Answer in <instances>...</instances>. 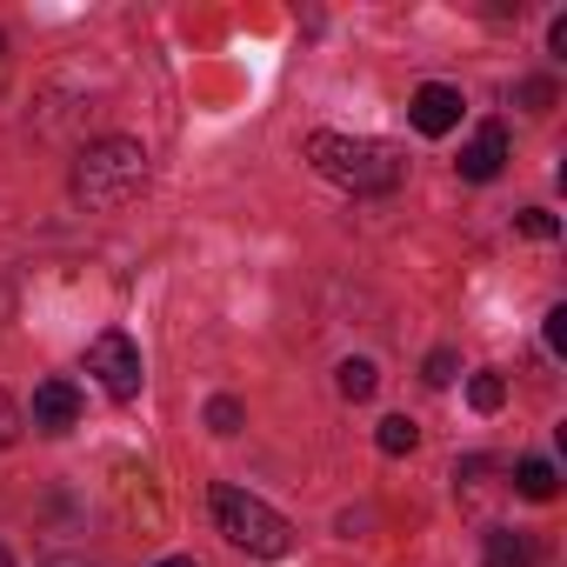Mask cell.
<instances>
[{"label": "cell", "instance_id": "8", "mask_svg": "<svg viewBox=\"0 0 567 567\" xmlns=\"http://www.w3.org/2000/svg\"><path fill=\"white\" fill-rule=\"evenodd\" d=\"M481 567H534V540L514 534V527H494L487 547H481Z\"/></svg>", "mask_w": 567, "mask_h": 567}, {"label": "cell", "instance_id": "22", "mask_svg": "<svg viewBox=\"0 0 567 567\" xmlns=\"http://www.w3.org/2000/svg\"><path fill=\"white\" fill-rule=\"evenodd\" d=\"M0 48H8V41H0Z\"/></svg>", "mask_w": 567, "mask_h": 567}, {"label": "cell", "instance_id": "6", "mask_svg": "<svg viewBox=\"0 0 567 567\" xmlns=\"http://www.w3.org/2000/svg\"><path fill=\"white\" fill-rule=\"evenodd\" d=\"M501 161H507V127H501V121H487V127L461 147V161H454V167H461V181H494V174H501Z\"/></svg>", "mask_w": 567, "mask_h": 567}, {"label": "cell", "instance_id": "14", "mask_svg": "<svg viewBox=\"0 0 567 567\" xmlns=\"http://www.w3.org/2000/svg\"><path fill=\"white\" fill-rule=\"evenodd\" d=\"M514 227H520L527 240H554V234H560V220H554L547 207H520V214H514Z\"/></svg>", "mask_w": 567, "mask_h": 567}, {"label": "cell", "instance_id": "18", "mask_svg": "<svg viewBox=\"0 0 567 567\" xmlns=\"http://www.w3.org/2000/svg\"><path fill=\"white\" fill-rule=\"evenodd\" d=\"M14 441H21V408L0 394V447H14Z\"/></svg>", "mask_w": 567, "mask_h": 567}, {"label": "cell", "instance_id": "11", "mask_svg": "<svg viewBox=\"0 0 567 567\" xmlns=\"http://www.w3.org/2000/svg\"><path fill=\"white\" fill-rule=\"evenodd\" d=\"M374 441H381V454H414V441H421V427H414L408 414H388Z\"/></svg>", "mask_w": 567, "mask_h": 567}, {"label": "cell", "instance_id": "7", "mask_svg": "<svg viewBox=\"0 0 567 567\" xmlns=\"http://www.w3.org/2000/svg\"><path fill=\"white\" fill-rule=\"evenodd\" d=\"M74 421H81L74 381H41V388H34V427H41V434H68Z\"/></svg>", "mask_w": 567, "mask_h": 567}, {"label": "cell", "instance_id": "10", "mask_svg": "<svg viewBox=\"0 0 567 567\" xmlns=\"http://www.w3.org/2000/svg\"><path fill=\"white\" fill-rule=\"evenodd\" d=\"M334 388H341L348 401H374L381 374H374V361H341V368H334Z\"/></svg>", "mask_w": 567, "mask_h": 567}, {"label": "cell", "instance_id": "9", "mask_svg": "<svg viewBox=\"0 0 567 567\" xmlns=\"http://www.w3.org/2000/svg\"><path fill=\"white\" fill-rule=\"evenodd\" d=\"M514 494H527V501H554V494H560L554 461H520V467H514Z\"/></svg>", "mask_w": 567, "mask_h": 567}, {"label": "cell", "instance_id": "13", "mask_svg": "<svg viewBox=\"0 0 567 567\" xmlns=\"http://www.w3.org/2000/svg\"><path fill=\"white\" fill-rule=\"evenodd\" d=\"M240 421H247V414H240L234 394H214V401H207V427H214V434H240Z\"/></svg>", "mask_w": 567, "mask_h": 567}, {"label": "cell", "instance_id": "20", "mask_svg": "<svg viewBox=\"0 0 567 567\" xmlns=\"http://www.w3.org/2000/svg\"><path fill=\"white\" fill-rule=\"evenodd\" d=\"M154 567H194V560H181V554H174V560H154Z\"/></svg>", "mask_w": 567, "mask_h": 567}, {"label": "cell", "instance_id": "4", "mask_svg": "<svg viewBox=\"0 0 567 567\" xmlns=\"http://www.w3.org/2000/svg\"><path fill=\"white\" fill-rule=\"evenodd\" d=\"M87 374H94L114 401H134V394H141V348H134L121 328H107V334L87 341Z\"/></svg>", "mask_w": 567, "mask_h": 567}, {"label": "cell", "instance_id": "5", "mask_svg": "<svg viewBox=\"0 0 567 567\" xmlns=\"http://www.w3.org/2000/svg\"><path fill=\"white\" fill-rule=\"evenodd\" d=\"M408 121H414L427 141L454 134V127H461V87H447V81H427V87H414V101H408Z\"/></svg>", "mask_w": 567, "mask_h": 567}, {"label": "cell", "instance_id": "2", "mask_svg": "<svg viewBox=\"0 0 567 567\" xmlns=\"http://www.w3.org/2000/svg\"><path fill=\"white\" fill-rule=\"evenodd\" d=\"M308 161H315V174H328L334 187H348V194H394L401 187V147H388V141H354V134H315L308 141Z\"/></svg>", "mask_w": 567, "mask_h": 567}, {"label": "cell", "instance_id": "16", "mask_svg": "<svg viewBox=\"0 0 567 567\" xmlns=\"http://www.w3.org/2000/svg\"><path fill=\"white\" fill-rule=\"evenodd\" d=\"M514 101H520L527 114H547V107H554V81H520V87H514Z\"/></svg>", "mask_w": 567, "mask_h": 567}, {"label": "cell", "instance_id": "15", "mask_svg": "<svg viewBox=\"0 0 567 567\" xmlns=\"http://www.w3.org/2000/svg\"><path fill=\"white\" fill-rule=\"evenodd\" d=\"M454 374H461V361H454V348H434V354H427V368H421V381H427V388H447Z\"/></svg>", "mask_w": 567, "mask_h": 567}, {"label": "cell", "instance_id": "12", "mask_svg": "<svg viewBox=\"0 0 567 567\" xmlns=\"http://www.w3.org/2000/svg\"><path fill=\"white\" fill-rule=\"evenodd\" d=\"M467 401H474V414H494V408L507 401V381H501V374H474V381H467Z\"/></svg>", "mask_w": 567, "mask_h": 567}, {"label": "cell", "instance_id": "1", "mask_svg": "<svg viewBox=\"0 0 567 567\" xmlns=\"http://www.w3.org/2000/svg\"><path fill=\"white\" fill-rule=\"evenodd\" d=\"M141 187H147V147H141V141L107 134V141H87V147H81V161H74V200H81V207L114 214V207H127Z\"/></svg>", "mask_w": 567, "mask_h": 567}, {"label": "cell", "instance_id": "19", "mask_svg": "<svg viewBox=\"0 0 567 567\" xmlns=\"http://www.w3.org/2000/svg\"><path fill=\"white\" fill-rule=\"evenodd\" d=\"M8 315H14V301H8V288H0V321H8Z\"/></svg>", "mask_w": 567, "mask_h": 567}, {"label": "cell", "instance_id": "17", "mask_svg": "<svg viewBox=\"0 0 567 567\" xmlns=\"http://www.w3.org/2000/svg\"><path fill=\"white\" fill-rule=\"evenodd\" d=\"M540 334H547V354H567V308H547Z\"/></svg>", "mask_w": 567, "mask_h": 567}, {"label": "cell", "instance_id": "21", "mask_svg": "<svg viewBox=\"0 0 567 567\" xmlns=\"http://www.w3.org/2000/svg\"><path fill=\"white\" fill-rule=\"evenodd\" d=\"M0 567H14V554H8V547H0Z\"/></svg>", "mask_w": 567, "mask_h": 567}, {"label": "cell", "instance_id": "3", "mask_svg": "<svg viewBox=\"0 0 567 567\" xmlns=\"http://www.w3.org/2000/svg\"><path fill=\"white\" fill-rule=\"evenodd\" d=\"M214 527L240 554H254V560H280V554L295 547V527L280 520L260 494H247V487H214Z\"/></svg>", "mask_w": 567, "mask_h": 567}]
</instances>
